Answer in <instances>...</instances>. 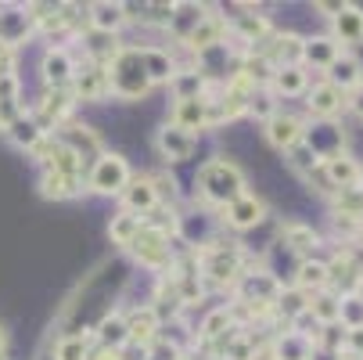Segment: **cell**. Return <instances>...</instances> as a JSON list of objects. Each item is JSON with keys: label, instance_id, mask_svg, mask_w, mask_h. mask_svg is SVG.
<instances>
[{"label": "cell", "instance_id": "6da1fadb", "mask_svg": "<svg viewBox=\"0 0 363 360\" xmlns=\"http://www.w3.org/2000/svg\"><path fill=\"white\" fill-rule=\"evenodd\" d=\"M194 187H198V198H201L205 209H223V205H230L234 198H241L248 191V177L238 163L216 156V159L198 166Z\"/></svg>", "mask_w": 363, "mask_h": 360}, {"label": "cell", "instance_id": "7a4b0ae2", "mask_svg": "<svg viewBox=\"0 0 363 360\" xmlns=\"http://www.w3.org/2000/svg\"><path fill=\"white\" fill-rule=\"evenodd\" d=\"M198 263V281L213 285V288H234L245 271H248V252L241 249V241H213L201 252H194Z\"/></svg>", "mask_w": 363, "mask_h": 360}, {"label": "cell", "instance_id": "3957f363", "mask_svg": "<svg viewBox=\"0 0 363 360\" xmlns=\"http://www.w3.org/2000/svg\"><path fill=\"white\" fill-rule=\"evenodd\" d=\"M151 80L144 72V62H140V47L137 43H123L112 62H108V97L116 101H144L151 94Z\"/></svg>", "mask_w": 363, "mask_h": 360}, {"label": "cell", "instance_id": "277c9868", "mask_svg": "<svg viewBox=\"0 0 363 360\" xmlns=\"http://www.w3.org/2000/svg\"><path fill=\"white\" fill-rule=\"evenodd\" d=\"M126 252L147 271H159V274L177 271V238L155 231V227H140L137 238L126 245Z\"/></svg>", "mask_w": 363, "mask_h": 360}, {"label": "cell", "instance_id": "5b68a950", "mask_svg": "<svg viewBox=\"0 0 363 360\" xmlns=\"http://www.w3.org/2000/svg\"><path fill=\"white\" fill-rule=\"evenodd\" d=\"M86 177V191H94V195H105V198H119L123 195V187L130 184V177H133V170H130V163L119 156V151H101V156L90 163V170L83 173Z\"/></svg>", "mask_w": 363, "mask_h": 360}, {"label": "cell", "instance_id": "8992f818", "mask_svg": "<svg viewBox=\"0 0 363 360\" xmlns=\"http://www.w3.org/2000/svg\"><path fill=\"white\" fill-rule=\"evenodd\" d=\"M177 241L191 245L194 252H201L205 245L220 241V217H216V209L191 205L187 213H177Z\"/></svg>", "mask_w": 363, "mask_h": 360}, {"label": "cell", "instance_id": "52a82bcc", "mask_svg": "<svg viewBox=\"0 0 363 360\" xmlns=\"http://www.w3.org/2000/svg\"><path fill=\"white\" fill-rule=\"evenodd\" d=\"M302 144L313 151L320 163L342 156L349 151V137H345V126L338 119H309L306 123V133H302Z\"/></svg>", "mask_w": 363, "mask_h": 360}, {"label": "cell", "instance_id": "ba28073f", "mask_svg": "<svg viewBox=\"0 0 363 360\" xmlns=\"http://www.w3.org/2000/svg\"><path fill=\"white\" fill-rule=\"evenodd\" d=\"M216 217H220V227L245 234V231H255L259 224H263V220L270 217V209H267V202L259 198V195L245 191L241 198H234L230 205H223V209H220Z\"/></svg>", "mask_w": 363, "mask_h": 360}, {"label": "cell", "instance_id": "9c48e42d", "mask_svg": "<svg viewBox=\"0 0 363 360\" xmlns=\"http://www.w3.org/2000/svg\"><path fill=\"white\" fill-rule=\"evenodd\" d=\"M76 55L65 47V43H50L40 58V76H43V87L47 90H69L72 76H76Z\"/></svg>", "mask_w": 363, "mask_h": 360}, {"label": "cell", "instance_id": "30bf717a", "mask_svg": "<svg viewBox=\"0 0 363 360\" xmlns=\"http://www.w3.org/2000/svg\"><path fill=\"white\" fill-rule=\"evenodd\" d=\"M69 90H72V97H76V105H79V101H83V105H86V101H105V97H108V65L79 58Z\"/></svg>", "mask_w": 363, "mask_h": 360}, {"label": "cell", "instance_id": "8fae6325", "mask_svg": "<svg viewBox=\"0 0 363 360\" xmlns=\"http://www.w3.org/2000/svg\"><path fill=\"white\" fill-rule=\"evenodd\" d=\"M72 112H76L72 90H47V94L40 97V105L33 109V119L43 126V133H55L58 126L72 123Z\"/></svg>", "mask_w": 363, "mask_h": 360}, {"label": "cell", "instance_id": "7c38bea8", "mask_svg": "<svg viewBox=\"0 0 363 360\" xmlns=\"http://www.w3.org/2000/svg\"><path fill=\"white\" fill-rule=\"evenodd\" d=\"M29 36H36V22L29 4H0V47H22Z\"/></svg>", "mask_w": 363, "mask_h": 360}, {"label": "cell", "instance_id": "4fadbf2b", "mask_svg": "<svg viewBox=\"0 0 363 360\" xmlns=\"http://www.w3.org/2000/svg\"><path fill=\"white\" fill-rule=\"evenodd\" d=\"M306 116H298V112H288V109H277L267 123H263V137H267V144L270 148H277V151H288V148H295L298 141H302V133H306Z\"/></svg>", "mask_w": 363, "mask_h": 360}, {"label": "cell", "instance_id": "5bb4252c", "mask_svg": "<svg viewBox=\"0 0 363 360\" xmlns=\"http://www.w3.org/2000/svg\"><path fill=\"white\" fill-rule=\"evenodd\" d=\"M345 112V94L324 80H313L306 90V119H338Z\"/></svg>", "mask_w": 363, "mask_h": 360}, {"label": "cell", "instance_id": "9a60e30c", "mask_svg": "<svg viewBox=\"0 0 363 360\" xmlns=\"http://www.w3.org/2000/svg\"><path fill=\"white\" fill-rule=\"evenodd\" d=\"M342 50H352L363 43V8L359 4H345L342 0V8L331 15V33H328Z\"/></svg>", "mask_w": 363, "mask_h": 360}, {"label": "cell", "instance_id": "2e32d148", "mask_svg": "<svg viewBox=\"0 0 363 360\" xmlns=\"http://www.w3.org/2000/svg\"><path fill=\"white\" fill-rule=\"evenodd\" d=\"M155 148H159V156L166 163H187L194 151H198V137L173 126V123H162L159 133H155Z\"/></svg>", "mask_w": 363, "mask_h": 360}, {"label": "cell", "instance_id": "e0dca14e", "mask_svg": "<svg viewBox=\"0 0 363 360\" xmlns=\"http://www.w3.org/2000/svg\"><path fill=\"white\" fill-rule=\"evenodd\" d=\"M90 342H97V349L105 353H123L130 346V328H126V314L123 310H108L90 332Z\"/></svg>", "mask_w": 363, "mask_h": 360}, {"label": "cell", "instance_id": "ac0fdd59", "mask_svg": "<svg viewBox=\"0 0 363 360\" xmlns=\"http://www.w3.org/2000/svg\"><path fill=\"white\" fill-rule=\"evenodd\" d=\"M86 29L101 33V36H119L126 29L123 0H97V4H86Z\"/></svg>", "mask_w": 363, "mask_h": 360}, {"label": "cell", "instance_id": "d6986e66", "mask_svg": "<svg viewBox=\"0 0 363 360\" xmlns=\"http://www.w3.org/2000/svg\"><path fill=\"white\" fill-rule=\"evenodd\" d=\"M302 33H291V29H284V33H277L274 29V36L267 40V47H263V58L274 65V69H291V65H302Z\"/></svg>", "mask_w": 363, "mask_h": 360}, {"label": "cell", "instance_id": "ffe728a7", "mask_svg": "<svg viewBox=\"0 0 363 360\" xmlns=\"http://www.w3.org/2000/svg\"><path fill=\"white\" fill-rule=\"evenodd\" d=\"M55 137L65 144V148H72L76 156L83 159V170H90V163L105 151V144H101V137L90 130V126H79V123H65V126H58L55 130Z\"/></svg>", "mask_w": 363, "mask_h": 360}, {"label": "cell", "instance_id": "44dd1931", "mask_svg": "<svg viewBox=\"0 0 363 360\" xmlns=\"http://www.w3.org/2000/svg\"><path fill=\"white\" fill-rule=\"evenodd\" d=\"M169 123L187 130V133H194V137L201 130H209V97H180V101H173Z\"/></svg>", "mask_w": 363, "mask_h": 360}, {"label": "cell", "instance_id": "7402d4cb", "mask_svg": "<svg viewBox=\"0 0 363 360\" xmlns=\"http://www.w3.org/2000/svg\"><path fill=\"white\" fill-rule=\"evenodd\" d=\"M140 62H144L151 87H169L173 76L180 72V62L169 47H140Z\"/></svg>", "mask_w": 363, "mask_h": 360}, {"label": "cell", "instance_id": "603a6c76", "mask_svg": "<svg viewBox=\"0 0 363 360\" xmlns=\"http://www.w3.org/2000/svg\"><path fill=\"white\" fill-rule=\"evenodd\" d=\"M324 83H331L335 90H342V94H349V90H356L359 83H363V62H359V55H352V50H342V55L324 69V76H320Z\"/></svg>", "mask_w": 363, "mask_h": 360}, {"label": "cell", "instance_id": "cb8c5ba5", "mask_svg": "<svg viewBox=\"0 0 363 360\" xmlns=\"http://www.w3.org/2000/svg\"><path fill=\"white\" fill-rule=\"evenodd\" d=\"M342 55V47L328 36V33H313L302 40V65L313 72V76H324V69Z\"/></svg>", "mask_w": 363, "mask_h": 360}, {"label": "cell", "instance_id": "d4e9b609", "mask_svg": "<svg viewBox=\"0 0 363 360\" xmlns=\"http://www.w3.org/2000/svg\"><path fill=\"white\" fill-rule=\"evenodd\" d=\"M216 43H227V15H216V8H209V15H205L198 22V29L187 36V50H191V58L201 55V50H209Z\"/></svg>", "mask_w": 363, "mask_h": 360}, {"label": "cell", "instance_id": "484cf974", "mask_svg": "<svg viewBox=\"0 0 363 360\" xmlns=\"http://www.w3.org/2000/svg\"><path fill=\"white\" fill-rule=\"evenodd\" d=\"M86 191L83 173H40V195L47 202H72Z\"/></svg>", "mask_w": 363, "mask_h": 360}, {"label": "cell", "instance_id": "4316f807", "mask_svg": "<svg viewBox=\"0 0 363 360\" xmlns=\"http://www.w3.org/2000/svg\"><path fill=\"white\" fill-rule=\"evenodd\" d=\"M328 292H335L338 299H342V295H356V292H363V278H359L356 267L345 260V252H342V249L328 260Z\"/></svg>", "mask_w": 363, "mask_h": 360}, {"label": "cell", "instance_id": "83f0119b", "mask_svg": "<svg viewBox=\"0 0 363 360\" xmlns=\"http://www.w3.org/2000/svg\"><path fill=\"white\" fill-rule=\"evenodd\" d=\"M119 202H123L126 213H137V217L151 213L155 205H159V195H155V187H151V177H147V173H133L130 184L123 187Z\"/></svg>", "mask_w": 363, "mask_h": 360}, {"label": "cell", "instance_id": "f1b7e54d", "mask_svg": "<svg viewBox=\"0 0 363 360\" xmlns=\"http://www.w3.org/2000/svg\"><path fill=\"white\" fill-rule=\"evenodd\" d=\"M277 238L298 256V260H309V256H317V249H320V234L309 227V224H298V220H288V224H281V231H277Z\"/></svg>", "mask_w": 363, "mask_h": 360}, {"label": "cell", "instance_id": "f546056e", "mask_svg": "<svg viewBox=\"0 0 363 360\" xmlns=\"http://www.w3.org/2000/svg\"><path fill=\"white\" fill-rule=\"evenodd\" d=\"M126 328H130V346H137V349H147L159 339V317H155L151 302H144V306L126 314Z\"/></svg>", "mask_w": 363, "mask_h": 360}, {"label": "cell", "instance_id": "4dcf8cb0", "mask_svg": "<svg viewBox=\"0 0 363 360\" xmlns=\"http://www.w3.org/2000/svg\"><path fill=\"white\" fill-rule=\"evenodd\" d=\"M309 83H313V72L306 65H291V69H277L274 80H270V94L281 101V97H306Z\"/></svg>", "mask_w": 363, "mask_h": 360}, {"label": "cell", "instance_id": "1f68e13d", "mask_svg": "<svg viewBox=\"0 0 363 360\" xmlns=\"http://www.w3.org/2000/svg\"><path fill=\"white\" fill-rule=\"evenodd\" d=\"M209 15L205 4H194V0H184V4H173V18H169V36L177 43H187V36L198 29V22Z\"/></svg>", "mask_w": 363, "mask_h": 360}, {"label": "cell", "instance_id": "d6a6232c", "mask_svg": "<svg viewBox=\"0 0 363 360\" xmlns=\"http://www.w3.org/2000/svg\"><path fill=\"white\" fill-rule=\"evenodd\" d=\"M270 353H274V360H309L313 356V342L291 328H281L270 339Z\"/></svg>", "mask_w": 363, "mask_h": 360}, {"label": "cell", "instance_id": "836d02e7", "mask_svg": "<svg viewBox=\"0 0 363 360\" xmlns=\"http://www.w3.org/2000/svg\"><path fill=\"white\" fill-rule=\"evenodd\" d=\"M309 310V295L302 292V288H295V285H281V292H277V299H274V317L277 321H284V328L295 321V317H302Z\"/></svg>", "mask_w": 363, "mask_h": 360}, {"label": "cell", "instance_id": "e575fe53", "mask_svg": "<svg viewBox=\"0 0 363 360\" xmlns=\"http://www.w3.org/2000/svg\"><path fill=\"white\" fill-rule=\"evenodd\" d=\"M4 133H8V141L15 144V148H22V151H29V156H33V151H36V144L47 137L43 133V126L33 119V112H22L15 123H8L4 126Z\"/></svg>", "mask_w": 363, "mask_h": 360}, {"label": "cell", "instance_id": "d590c367", "mask_svg": "<svg viewBox=\"0 0 363 360\" xmlns=\"http://www.w3.org/2000/svg\"><path fill=\"white\" fill-rule=\"evenodd\" d=\"M295 288H302L306 295H313V292H324L328 288V260H320V256H309V260L298 263L295 271Z\"/></svg>", "mask_w": 363, "mask_h": 360}, {"label": "cell", "instance_id": "8d00e7d4", "mask_svg": "<svg viewBox=\"0 0 363 360\" xmlns=\"http://www.w3.org/2000/svg\"><path fill=\"white\" fill-rule=\"evenodd\" d=\"M238 324H234V317H230V310L227 306H216V310H209L201 317V324H198V332H194V339L198 342H205V346H213V342H220L227 332H234Z\"/></svg>", "mask_w": 363, "mask_h": 360}, {"label": "cell", "instance_id": "74e56055", "mask_svg": "<svg viewBox=\"0 0 363 360\" xmlns=\"http://www.w3.org/2000/svg\"><path fill=\"white\" fill-rule=\"evenodd\" d=\"M359 166H363V163L352 159V151H342V156H335V159L324 163V173H328V180L335 184V191H342V187H356Z\"/></svg>", "mask_w": 363, "mask_h": 360}, {"label": "cell", "instance_id": "f35d334b", "mask_svg": "<svg viewBox=\"0 0 363 360\" xmlns=\"http://www.w3.org/2000/svg\"><path fill=\"white\" fill-rule=\"evenodd\" d=\"M169 90H173V101H180V97H209V94H213V83L205 80L201 72H194L191 65H187V69L180 65V72L173 76Z\"/></svg>", "mask_w": 363, "mask_h": 360}, {"label": "cell", "instance_id": "ab89813d", "mask_svg": "<svg viewBox=\"0 0 363 360\" xmlns=\"http://www.w3.org/2000/svg\"><path fill=\"white\" fill-rule=\"evenodd\" d=\"M144 227V220L137 217V213H126V209H119L112 220H108V238H112V245H119V249H126L133 238H137V231Z\"/></svg>", "mask_w": 363, "mask_h": 360}, {"label": "cell", "instance_id": "60d3db41", "mask_svg": "<svg viewBox=\"0 0 363 360\" xmlns=\"http://www.w3.org/2000/svg\"><path fill=\"white\" fill-rule=\"evenodd\" d=\"M309 317H313L320 328H328V324H338V295L335 292H313L309 295Z\"/></svg>", "mask_w": 363, "mask_h": 360}, {"label": "cell", "instance_id": "b9f144b4", "mask_svg": "<svg viewBox=\"0 0 363 360\" xmlns=\"http://www.w3.org/2000/svg\"><path fill=\"white\" fill-rule=\"evenodd\" d=\"M90 353H94L90 332H83V335H62L58 346H55V360H90Z\"/></svg>", "mask_w": 363, "mask_h": 360}, {"label": "cell", "instance_id": "7bdbcfd3", "mask_svg": "<svg viewBox=\"0 0 363 360\" xmlns=\"http://www.w3.org/2000/svg\"><path fill=\"white\" fill-rule=\"evenodd\" d=\"M331 217H349V220H363V191L359 187H342L331 198Z\"/></svg>", "mask_w": 363, "mask_h": 360}, {"label": "cell", "instance_id": "ee69618b", "mask_svg": "<svg viewBox=\"0 0 363 360\" xmlns=\"http://www.w3.org/2000/svg\"><path fill=\"white\" fill-rule=\"evenodd\" d=\"M284 163H288V170H291L295 177H302V180L320 166V159H317V156H313V151H309L302 141H298L295 148H288V151H284Z\"/></svg>", "mask_w": 363, "mask_h": 360}, {"label": "cell", "instance_id": "f6af8a7d", "mask_svg": "<svg viewBox=\"0 0 363 360\" xmlns=\"http://www.w3.org/2000/svg\"><path fill=\"white\" fill-rule=\"evenodd\" d=\"M338 324H342L345 332L363 328V292L342 295V299H338Z\"/></svg>", "mask_w": 363, "mask_h": 360}, {"label": "cell", "instance_id": "bcb514c9", "mask_svg": "<svg viewBox=\"0 0 363 360\" xmlns=\"http://www.w3.org/2000/svg\"><path fill=\"white\" fill-rule=\"evenodd\" d=\"M147 177H151L155 195H159V205H173V209H177V202H180V184H177V177H173L169 170L147 173Z\"/></svg>", "mask_w": 363, "mask_h": 360}, {"label": "cell", "instance_id": "7dc6e473", "mask_svg": "<svg viewBox=\"0 0 363 360\" xmlns=\"http://www.w3.org/2000/svg\"><path fill=\"white\" fill-rule=\"evenodd\" d=\"M177 213H180V209H173V205H155V209L144 213L140 220H144V227H155V231L177 238Z\"/></svg>", "mask_w": 363, "mask_h": 360}, {"label": "cell", "instance_id": "c3c4849f", "mask_svg": "<svg viewBox=\"0 0 363 360\" xmlns=\"http://www.w3.org/2000/svg\"><path fill=\"white\" fill-rule=\"evenodd\" d=\"M277 109H281V105H277V97H274L270 90H255L252 101H248V112H245V116H252V119H259V123H267Z\"/></svg>", "mask_w": 363, "mask_h": 360}, {"label": "cell", "instance_id": "681fc988", "mask_svg": "<svg viewBox=\"0 0 363 360\" xmlns=\"http://www.w3.org/2000/svg\"><path fill=\"white\" fill-rule=\"evenodd\" d=\"M180 356H184V349L173 346V342H166V339H155L144 349V360H180Z\"/></svg>", "mask_w": 363, "mask_h": 360}, {"label": "cell", "instance_id": "f907efd6", "mask_svg": "<svg viewBox=\"0 0 363 360\" xmlns=\"http://www.w3.org/2000/svg\"><path fill=\"white\" fill-rule=\"evenodd\" d=\"M342 360H363V328L345 332V339H342Z\"/></svg>", "mask_w": 363, "mask_h": 360}, {"label": "cell", "instance_id": "816d5d0a", "mask_svg": "<svg viewBox=\"0 0 363 360\" xmlns=\"http://www.w3.org/2000/svg\"><path fill=\"white\" fill-rule=\"evenodd\" d=\"M306 184H309V187H313V191H317L320 198H328V202L335 198V184L328 180V173H324V163H320V166H317L313 173H309V177H306Z\"/></svg>", "mask_w": 363, "mask_h": 360}, {"label": "cell", "instance_id": "f5cc1de1", "mask_svg": "<svg viewBox=\"0 0 363 360\" xmlns=\"http://www.w3.org/2000/svg\"><path fill=\"white\" fill-rule=\"evenodd\" d=\"M342 252H345V260H349V263L356 267V274L363 278V238H356V241H349V245H345Z\"/></svg>", "mask_w": 363, "mask_h": 360}, {"label": "cell", "instance_id": "db71d44e", "mask_svg": "<svg viewBox=\"0 0 363 360\" xmlns=\"http://www.w3.org/2000/svg\"><path fill=\"white\" fill-rule=\"evenodd\" d=\"M345 112H352L356 119H363V83L345 94Z\"/></svg>", "mask_w": 363, "mask_h": 360}, {"label": "cell", "instance_id": "11a10c76", "mask_svg": "<svg viewBox=\"0 0 363 360\" xmlns=\"http://www.w3.org/2000/svg\"><path fill=\"white\" fill-rule=\"evenodd\" d=\"M8 72H15V50L0 47V76H8Z\"/></svg>", "mask_w": 363, "mask_h": 360}, {"label": "cell", "instance_id": "9f6ffc18", "mask_svg": "<svg viewBox=\"0 0 363 360\" xmlns=\"http://www.w3.org/2000/svg\"><path fill=\"white\" fill-rule=\"evenodd\" d=\"M313 8H317V11L324 15V18H331V15H335V11L342 8V0H331V4H313Z\"/></svg>", "mask_w": 363, "mask_h": 360}, {"label": "cell", "instance_id": "6f0895ef", "mask_svg": "<svg viewBox=\"0 0 363 360\" xmlns=\"http://www.w3.org/2000/svg\"><path fill=\"white\" fill-rule=\"evenodd\" d=\"M309 360H342V356H338V353H328V349H317V346H313V356H309Z\"/></svg>", "mask_w": 363, "mask_h": 360}, {"label": "cell", "instance_id": "680465c9", "mask_svg": "<svg viewBox=\"0 0 363 360\" xmlns=\"http://www.w3.org/2000/svg\"><path fill=\"white\" fill-rule=\"evenodd\" d=\"M4 353H8V328L0 324V360H4Z\"/></svg>", "mask_w": 363, "mask_h": 360}, {"label": "cell", "instance_id": "91938a15", "mask_svg": "<svg viewBox=\"0 0 363 360\" xmlns=\"http://www.w3.org/2000/svg\"><path fill=\"white\" fill-rule=\"evenodd\" d=\"M356 187H359V191H363V166H359V180H356Z\"/></svg>", "mask_w": 363, "mask_h": 360}, {"label": "cell", "instance_id": "94428289", "mask_svg": "<svg viewBox=\"0 0 363 360\" xmlns=\"http://www.w3.org/2000/svg\"><path fill=\"white\" fill-rule=\"evenodd\" d=\"M359 227H363V220H359Z\"/></svg>", "mask_w": 363, "mask_h": 360}]
</instances>
